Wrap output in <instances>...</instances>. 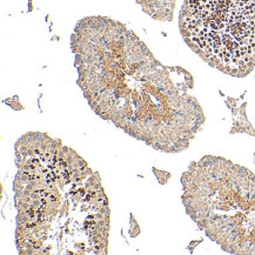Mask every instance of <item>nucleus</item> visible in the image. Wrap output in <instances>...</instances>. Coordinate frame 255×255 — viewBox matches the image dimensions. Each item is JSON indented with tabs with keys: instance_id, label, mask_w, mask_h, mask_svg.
Listing matches in <instances>:
<instances>
[{
	"instance_id": "nucleus-1",
	"label": "nucleus",
	"mask_w": 255,
	"mask_h": 255,
	"mask_svg": "<svg viewBox=\"0 0 255 255\" xmlns=\"http://www.w3.org/2000/svg\"><path fill=\"white\" fill-rule=\"evenodd\" d=\"M71 50L94 113L156 151L188 148L205 114L187 71L162 65L132 29L100 15L78 22Z\"/></svg>"
},
{
	"instance_id": "nucleus-3",
	"label": "nucleus",
	"mask_w": 255,
	"mask_h": 255,
	"mask_svg": "<svg viewBox=\"0 0 255 255\" xmlns=\"http://www.w3.org/2000/svg\"><path fill=\"white\" fill-rule=\"evenodd\" d=\"M186 213L231 254L255 255V174L244 166L206 155L181 176Z\"/></svg>"
},
{
	"instance_id": "nucleus-2",
	"label": "nucleus",
	"mask_w": 255,
	"mask_h": 255,
	"mask_svg": "<svg viewBox=\"0 0 255 255\" xmlns=\"http://www.w3.org/2000/svg\"><path fill=\"white\" fill-rule=\"evenodd\" d=\"M14 148L19 253L107 254L111 211L99 174L46 133L25 134Z\"/></svg>"
},
{
	"instance_id": "nucleus-4",
	"label": "nucleus",
	"mask_w": 255,
	"mask_h": 255,
	"mask_svg": "<svg viewBox=\"0 0 255 255\" xmlns=\"http://www.w3.org/2000/svg\"><path fill=\"white\" fill-rule=\"evenodd\" d=\"M179 27L209 66L247 77L255 67V0H185Z\"/></svg>"
}]
</instances>
